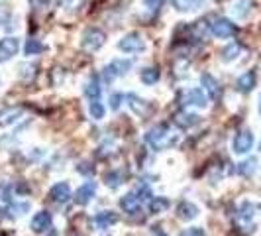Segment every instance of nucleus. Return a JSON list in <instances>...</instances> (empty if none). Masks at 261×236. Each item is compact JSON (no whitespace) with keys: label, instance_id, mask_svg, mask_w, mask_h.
<instances>
[{"label":"nucleus","instance_id":"f257e3e1","mask_svg":"<svg viewBox=\"0 0 261 236\" xmlns=\"http://www.w3.org/2000/svg\"><path fill=\"white\" fill-rule=\"evenodd\" d=\"M145 142H147L151 148H155V150H163V148H167V146H171L173 140H171V136H169L167 126L159 124V126L147 130V134H145Z\"/></svg>","mask_w":261,"mask_h":236},{"label":"nucleus","instance_id":"f03ea898","mask_svg":"<svg viewBox=\"0 0 261 236\" xmlns=\"http://www.w3.org/2000/svg\"><path fill=\"white\" fill-rule=\"evenodd\" d=\"M106 41V35L104 32H100L97 28H89L85 34H83V39H81V45L87 49V51H98Z\"/></svg>","mask_w":261,"mask_h":236},{"label":"nucleus","instance_id":"7ed1b4c3","mask_svg":"<svg viewBox=\"0 0 261 236\" xmlns=\"http://www.w3.org/2000/svg\"><path fill=\"white\" fill-rule=\"evenodd\" d=\"M143 47H145L143 37L139 34H135V32L124 35V37L118 41V49L124 51V53H135V51H141Z\"/></svg>","mask_w":261,"mask_h":236},{"label":"nucleus","instance_id":"20e7f679","mask_svg":"<svg viewBox=\"0 0 261 236\" xmlns=\"http://www.w3.org/2000/svg\"><path fill=\"white\" fill-rule=\"evenodd\" d=\"M236 30H238L236 24L230 22V20H226V18H218V20H214V22L210 24V34L220 37V39L232 37V35L236 34Z\"/></svg>","mask_w":261,"mask_h":236},{"label":"nucleus","instance_id":"39448f33","mask_svg":"<svg viewBox=\"0 0 261 236\" xmlns=\"http://www.w3.org/2000/svg\"><path fill=\"white\" fill-rule=\"evenodd\" d=\"M130 67H131L130 59H116V61H112L110 65L104 67V79L112 81L116 77H122V75H126L130 71Z\"/></svg>","mask_w":261,"mask_h":236},{"label":"nucleus","instance_id":"423d86ee","mask_svg":"<svg viewBox=\"0 0 261 236\" xmlns=\"http://www.w3.org/2000/svg\"><path fill=\"white\" fill-rule=\"evenodd\" d=\"M20 49V39L18 37H4L0 39V63L12 59Z\"/></svg>","mask_w":261,"mask_h":236},{"label":"nucleus","instance_id":"0eeeda50","mask_svg":"<svg viewBox=\"0 0 261 236\" xmlns=\"http://www.w3.org/2000/svg\"><path fill=\"white\" fill-rule=\"evenodd\" d=\"M234 152L236 154H248L252 148H254V134L250 130H242L238 132L234 138V144H232Z\"/></svg>","mask_w":261,"mask_h":236},{"label":"nucleus","instance_id":"6e6552de","mask_svg":"<svg viewBox=\"0 0 261 236\" xmlns=\"http://www.w3.org/2000/svg\"><path fill=\"white\" fill-rule=\"evenodd\" d=\"M206 102H208V95L202 89H189V91L183 93V104H187V106L204 108Z\"/></svg>","mask_w":261,"mask_h":236},{"label":"nucleus","instance_id":"1a4fd4ad","mask_svg":"<svg viewBox=\"0 0 261 236\" xmlns=\"http://www.w3.org/2000/svg\"><path fill=\"white\" fill-rule=\"evenodd\" d=\"M200 85H202V91L208 95V99L216 101L220 97V85H218V81L210 73H202L200 75Z\"/></svg>","mask_w":261,"mask_h":236},{"label":"nucleus","instance_id":"9d476101","mask_svg":"<svg viewBox=\"0 0 261 236\" xmlns=\"http://www.w3.org/2000/svg\"><path fill=\"white\" fill-rule=\"evenodd\" d=\"M49 197H51V201L59 203V205L67 203L71 197H73V195H71V187H69V183H67V181H59V183H55V185L51 187V191H49Z\"/></svg>","mask_w":261,"mask_h":236},{"label":"nucleus","instance_id":"9b49d317","mask_svg":"<svg viewBox=\"0 0 261 236\" xmlns=\"http://www.w3.org/2000/svg\"><path fill=\"white\" fill-rule=\"evenodd\" d=\"M95 193H97V183H95V181H87L85 185H81V187L77 189L75 201L79 203V205H87V203L93 201Z\"/></svg>","mask_w":261,"mask_h":236},{"label":"nucleus","instance_id":"f8f14e48","mask_svg":"<svg viewBox=\"0 0 261 236\" xmlns=\"http://www.w3.org/2000/svg\"><path fill=\"white\" fill-rule=\"evenodd\" d=\"M120 207H122V211L126 215H137V213H141V201H139V197L135 193L124 195L120 199Z\"/></svg>","mask_w":261,"mask_h":236},{"label":"nucleus","instance_id":"ddd939ff","mask_svg":"<svg viewBox=\"0 0 261 236\" xmlns=\"http://www.w3.org/2000/svg\"><path fill=\"white\" fill-rule=\"evenodd\" d=\"M47 229H51V213L47 211L35 213V217L32 219V231L39 235V233H45Z\"/></svg>","mask_w":261,"mask_h":236},{"label":"nucleus","instance_id":"4468645a","mask_svg":"<svg viewBox=\"0 0 261 236\" xmlns=\"http://www.w3.org/2000/svg\"><path fill=\"white\" fill-rule=\"evenodd\" d=\"M256 81H258L256 71H246L244 75L238 77V81H236V89H238L240 93H250V91L256 87Z\"/></svg>","mask_w":261,"mask_h":236},{"label":"nucleus","instance_id":"2eb2a0df","mask_svg":"<svg viewBox=\"0 0 261 236\" xmlns=\"http://www.w3.org/2000/svg\"><path fill=\"white\" fill-rule=\"evenodd\" d=\"M177 215H179V219H183V221H193V219L198 217V207L189 201H183L177 207Z\"/></svg>","mask_w":261,"mask_h":236},{"label":"nucleus","instance_id":"dca6fc26","mask_svg":"<svg viewBox=\"0 0 261 236\" xmlns=\"http://www.w3.org/2000/svg\"><path fill=\"white\" fill-rule=\"evenodd\" d=\"M116 221H118L116 213H112V211H102V213H98L97 217H95L93 223L97 225V229H108V227H112Z\"/></svg>","mask_w":261,"mask_h":236},{"label":"nucleus","instance_id":"f3484780","mask_svg":"<svg viewBox=\"0 0 261 236\" xmlns=\"http://www.w3.org/2000/svg\"><path fill=\"white\" fill-rule=\"evenodd\" d=\"M198 120L200 118L193 112H177L175 114V124L181 126V128H191V126L198 124Z\"/></svg>","mask_w":261,"mask_h":236},{"label":"nucleus","instance_id":"a211bd4d","mask_svg":"<svg viewBox=\"0 0 261 236\" xmlns=\"http://www.w3.org/2000/svg\"><path fill=\"white\" fill-rule=\"evenodd\" d=\"M126 101H128L130 108L135 114H145L147 112V104H145L143 99H139L137 95H126Z\"/></svg>","mask_w":261,"mask_h":236},{"label":"nucleus","instance_id":"6ab92c4d","mask_svg":"<svg viewBox=\"0 0 261 236\" xmlns=\"http://www.w3.org/2000/svg\"><path fill=\"white\" fill-rule=\"evenodd\" d=\"M240 53H242V45H240V43H230V45H226V47L222 49V61L230 63V61L238 59Z\"/></svg>","mask_w":261,"mask_h":236},{"label":"nucleus","instance_id":"aec40b11","mask_svg":"<svg viewBox=\"0 0 261 236\" xmlns=\"http://www.w3.org/2000/svg\"><path fill=\"white\" fill-rule=\"evenodd\" d=\"M256 211H258V207H256L254 203L246 201V203H242V207H240V213H238V217H240V221L248 223V221H252V219L256 217Z\"/></svg>","mask_w":261,"mask_h":236},{"label":"nucleus","instance_id":"412c9836","mask_svg":"<svg viewBox=\"0 0 261 236\" xmlns=\"http://www.w3.org/2000/svg\"><path fill=\"white\" fill-rule=\"evenodd\" d=\"M141 83L143 85H155L159 81V69L157 67H145L141 71Z\"/></svg>","mask_w":261,"mask_h":236},{"label":"nucleus","instance_id":"4be33fe9","mask_svg":"<svg viewBox=\"0 0 261 236\" xmlns=\"http://www.w3.org/2000/svg\"><path fill=\"white\" fill-rule=\"evenodd\" d=\"M85 95L91 99V101H100V83H98L97 77H93L87 87H85Z\"/></svg>","mask_w":261,"mask_h":236},{"label":"nucleus","instance_id":"5701e85b","mask_svg":"<svg viewBox=\"0 0 261 236\" xmlns=\"http://www.w3.org/2000/svg\"><path fill=\"white\" fill-rule=\"evenodd\" d=\"M20 114H22L20 108H6V110H2V112H0V126H8V124H12Z\"/></svg>","mask_w":261,"mask_h":236},{"label":"nucleus","instance_id":"b1692460","mask_svg":"<svg viewBox=\"0 0 261 236\" xmlns=\"http://www.w3.org/2000/svg\"><path fill=\"white\" fill-rule=\"evenodd\" d=\"M24 51H26V55H37V53H41V51H43V45H41V41H39V39H35V37H28Z\"/></svg>","mask_w":261,"mask_h":236},{"label":"nucleus","instance_id":"393cba45","mask_svg":"<svg viewBox=\"0 0 261 236\" xmlns=\"http://www.w3.org/2000/svg\"><path fill=\"white\" fill-rule=\"evenodd\" d=\"M167 207H169V201H167L165 197H153V199L149 201V211H151L153 215H159V213H163Z\"/></svg>","mask_w":261,"mask_h":236},{"label":"nucleus","instance_id":"a878e982","mask_svg":"<svg viewBox=\"0 0 261 236\" xmlns=\"http://www.w3.org/2000/svg\"><path fill=\"white\" fill-rule=\"evenodd\" d=\"M202 2H204V0H173L175 8H177L179 12H187V10H193L195 6L202 4Z\"/></svg>","mask_w":261,"mask_h":236},{"label":"nucleus","instance_id":"bb28decb","mask_svg":"<svg viewBox=\"0 0 261 236\" xmlns=\"http://www.w3.org/2000/svg\"><path fill=\"white\" fill-rule=\"evenodd\" d=\"M89 112H91V116H93L95 120H102V118H104V106H102V102L91 101V104H89Z\"/></svg>","mask_w":261,"mask_h":236},{"label":"nucleus","instance_id":"cd10ccee","mask_svg":"<svg viewBox=\"0 0 261 236\" xmlns=\"http://www.w3.org/2000/svg\"><path fill=\"white\" fill-rule=\"evenodd\" d=\"M120 183H122V173H120V171H110V173H106V185H108L110 189H118Z\"/></svg>","mask_w":261,"mask_h":236},{"label":"nucleus","instance_id":"c85d7f7f","mask_svg":"<svg viewBox=\"0 0 261 236\" xmlns=\"http://www.w3.org/2000/svg\"><path fill=\"white\" fill-rule=\"evenodd\" d=\"M256 166H258V160H246V162H242L240 164V168H238V171L242 173V175H252L254 171H256Z\"/></svg>","mask_w":261,"mask_h":236},{"label":"nucleus","instance_id":"c756f323","mask_svg":"<svg viewBox=\"0 0 261 236\" xmlns=\"http://www.w3.org/2000/svg\"><path fill=\"white\" fill-rule=\"evenodd\" d=\"M232 12H234L238 18H244V16L250 12V2H248V0L236 2V4H234V8H232Z\"/></svg>","mask_w":261,"mask_h":236},{"label":"nucleus","instance_id":"7c9ffc66","mask_svg":"<svg viewBox=\"0 0 261 236\" xmlns=\"http://www.w3.org/2000/svg\"><path fill=\"white\" fill-rule=\"evenodd\" d=\"M10 199V185L0 181V201H8Z\"/></svg>","mask_w":261,"mask_h":236},{"label":"nucleus","instance_id":"2f4dec72","mask_svg":"<svg viewBox=\"0 0 261 236\" xmlns=\"http://www.w3.org/2000/svg\"><path fill=\"white\" fill-rule=\"evenodd\" d=\"M120 101H124L122 95H118V93L112 95V97H110V108H112V110H118V108H120Z\"/></svg>","mask_w":261,"mask_h":236},{"label":"nucleus","instance_id":"473e14b6","mask_svg":"<svg viewBox=\"0 0 261 236\" xmlns=\"http://www.w3.org/2000/svg\"><path fill=\"white\" fill-rule=\"evenodd\" d=\"M181 236H206V235H204V231H202V229L193 227V229H187L185 233H181Z\"/></svg>","mask_w":261,"mask_h":236},{"label":"nucleus","instance_id":"72a5a7b5","mask_svg":"<svg viewBox=\"0 0 261 236\" xmlns=\"http://www.w3.org/2000/svg\"><path fill=\"white\" fill-rule=\"evenodd\" d=\"M163 2L165 0H143V4H145L147 8H159Z\"/></svg>","mask_w":261,"mask_h":236},{"label":"nucleus","instance_id":"f704fd0d","mask_svg":"<svg viewBox=\"0 0 261 236\" xmlns=\"http://www.w3.org/2000/svg\"><path fill=\"white\" fill-rule=\"evenodd\" d=\"M260 112H261V99H260Z\"/></svg>","mask_w":261,"mask_h":236},{"label":"nucleus","instance_id":"c9c22d12","mask_svg":"<svg viewBox=\"0 0 261 236\" xmlns=\"http://www.w3.org/2000/svg\"><path fill=\"white\" fill-rule=\"evenodd\" d=\"M260 150H261V144H260Z\"/></svg>","mask_w":261,"mask_h":236}]
</instances>
